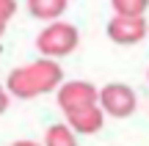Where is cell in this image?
I'll use <instances>...</instances> for the list:
<instances>
[{
    "mask_svg": "<svg viewBox=\"0 0 149 146\" xmlns=\"http://www.w3.org/2000/svg\"><path fill=\"white\" fill-rule=\"evenodd\" d=\"M61 83H64V69L58 66V61L42 55L33 64L11 69L8 80H6V91L17 99H33V97L55 91Z\"/></svg>",
    "mask_w": 149,
    "mask_h": 146,
    "instance_id": "6da1fadb",
    "label": "cell"
},
{
    "mask_svg": "<svg viewBox=\"0 0 149 146\" xmlns=\"http://www.w3.org/2000/svg\"><path fill=\"white\" fill-rule=\"evenodd\" d=\"M77 44H80V30L64 19H53L36 36V50L44 58H66L77 50Z\"/></svg>",
    "mask_w": 149,
    "mask_h": 146,
    "instance_id": "7a4b0ae2",
    "label": "cell"
},
{
    "mask_svg": "<svg viewBox=\"0 0 149 146\" xmlns=\"http://www.w3.org/2000/svg\"><path fill=\"white\" fill-rule=\"evenodd\" d=\"M97 105L102 108V113L111 119H127L138 108V94L127 86V83H108L100 88Z\"/></svg>",
    "mask_w": 149,
    "mask_h": 146,
    "instance_id": "3957f363",
    "label": "cell"
},
{
    "mask_svg": "<svg viewBox=\"0 0 149 146\" xmlns=\"http://www.w3.org/2000/svg\"><path fill=\"white\" fill-rule=\"evenodd\" d=\"M97 97H100V88L88 80H69L61 83L55 88V102L64 113H72V110H80L86 105H94Z\"/></svg>",
    "mask_w": 149,
    "mask_h": 146,
    "instance_id": "277c9868",
    "label": "cell"
},
{
    "mask_svg": "<svg viewBox=\"0 0 149 146\" xmlns=\"http://www.w3.org/2000/svg\"><path fill=\"white\" fill-rule=\"evenodd\" d=\"M149 33V25L144 17H124L116 14L108 22V39L113 44H122V47H133V44L144 42Z\"/></svg>",
    "mask_w": 149,
    "mask_h": 146,
    "instance_id": "5b68a950",
    "label": "cell"
},
{
    "mask_svg": "<svg viewBox=\"0 0 149 146\" xmlns=\"http://www.w3.org/2000/svg\"><path fill=\"white\" fill-rule=\"evenodd\" d=\"M66 124H69L77 135H94V132H100L102 124H105V113H102V108L94 102V105H86V108H80V110L66 113Z\"/></svg>",
    "mask_w": 149,
    "mask_h": 146,
    "instance_id": "8992f818",
    "label": "cell"
},
{
    "mask_svg": "<svg viewBox=\"0 0 149 146\" xmlns=\"http://www.w3.org/2000/svg\"><path fill=\"white\" fill-rule=\"evenodd\" d=\"M66 8H69V0H28V14L44 22L61 19Z\"/></svg>",
    "mask_w": 149,
    "mask_h": 146,
    "instance_id": "52a82bcc",
    "label": "cell"
},
{
    "mask_svg": "<svg viewBox=\"0 0 149 146\" xmlns=\"http://www.w3.org/2000/svg\"><path fill=\"white\" fill-rule=\"evenodd\" d=\"M44 146H77V132L69 124H53L44 135Z\"/></svg>",
    "mask_w": 149,
    "mask_h": 146,
    "instance_id": "ba28073f",
    "label": "cell"
},
{
    "mask_svg": "<svg viewBox=\"0 0 149 146\" xmlns=\"http://www.w3.org/2000/svg\"><path fill=\"white\" fill-rule=\"evenodd\" d=\"M113 11L124 17H144L149 8V0H111Z\"/></svg>",
    "mask_w": 149,
    "mask_h": 146,
    "instance_id": "9c48e42d",
    "label": "cell"
},
{
    "mask_svg": "<svg viewBox=\"0 0 149 146\" xmlns=\"http://www.w3.org/2000/svg\"><path fill=\"white\" fill-rule=\"evenodd\" d=\"M14 11H17V0H0V36L6 33L8 19L14 17Z\"/></svg>",
    "mask_w": 149,
    "mask_h": 146,
    "instance_id": "30bf717a",
    "label": "cell"
},
{
    "mask_svg": "<svg viewBox=\"0 0 149 146\" xmlns=\"http://www.w3.org/2000/svg\"><path fill=\"white\" fill-rule=\"evenodd\" d=\"M8 97H11V94H8V91H6V88H3V86H0V116H3V113H6V110H8Z\"/></svg>",
    "mask_w": 149,
    "mask_h": 146,
    "instance_id": "8fae6325",
    "label": "cell"
},
{
    "mask_svg": "<svg viewBox=\"0 0 149 146\" xmlns=\"http://www.w3.org/2000/svg\"><path fill=\"white\" fill-rule=\"evenodd\" d=\"M11 146H39L36 141H17V143H11Z\"/></svg>",
    "mask_w": 149,
    "mask_h": 146,
    "instance_id": "7c38bea8",
    "label": "cell"
},
{
    "mask_svg": "<svg viewBox=\"0 0 149 146\" xmlns=\"http://www.w3.org/2000/svg\"><path fill=\"white\" fill-rule=\"evenodd\" d=\"M146 80H149V72H146Z\"/></svg>",
    "mask_w": 149,
    "mask_h": 146,
    "instance_id": "4fadbf2b",
    "label": "cell"
}]
</instances>
